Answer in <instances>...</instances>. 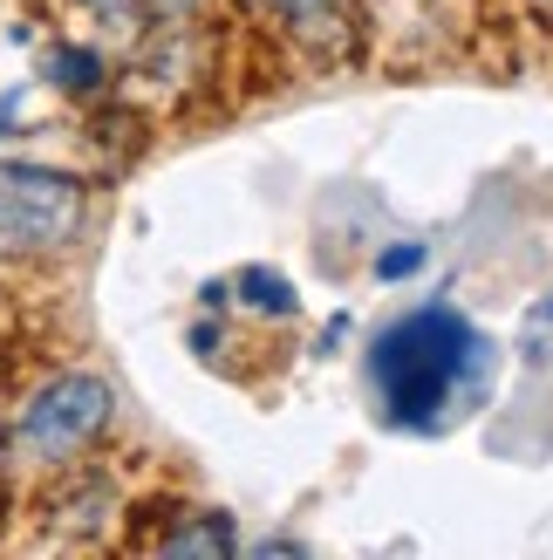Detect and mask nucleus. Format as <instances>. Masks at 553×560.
Here are the masks:
<instances>
[{
  "label": "nucleus",
  "instance_id": "3",
  "mask_svg": "<svg viewBox=\"0 0 553 560\" xmlns=\"http://www.w3.org/2000/svg\"><path fill=\"white\" fill-rule=\"evenodd\" d=\"M109 424V383L103 376H55L14 417V444L27 458H75Z\"/></svg>",
  "mask_w": 553,
  "mask_h": 560
},
{
  "label": "nucleus",
  "instance_id": "6",
  "mask_svg": "<svg viewBox=\"0 0 553 560\" xmlns=\"http://www.w3.org/2000/svg\"><path fill=\"white\" fill-rule=\"evenodd\" d=\"M239 288H246V294H254L260 307H273V315H287V307H294V294H287V288H281V280H273V273H246V280H239Z\"/></svg>",
  "mask_w": 553,
  "mask_h": 560
},
{
  "label": "nucleus",
  "instance_id": "5",
  "mask_svg": "<svg viewBox=\"0 0 553 560\" xmlns=\"http://www.w3.org/2000/svg\"><path fill=\"white\" fill-rule=\"evenodd\" d=\"M48 69H55L62 90H96V55H82V48H55Z\"/></svg>",
  "mask_w": 553,
  "mask_h": 560
},
{
  "label": "nucleus",
  "instance_id": "8",
  "mask_svg": "<svg viewBox=\"0 0 553 560\" xmlns=\"http://www.w3.org/2000/svg\"><path fill=\"white\" fill-rule=\"evenodd\" d=\"M273 8H315V0H273Z\"/></svg>",
  "mask_w": 553,
  "mask_h": 560
},
{
  "label": "nucleus",
  "instance_id": "4",
  "mask_svg": "<svg viewBox=\"0 0 553 560\" xmlns=\"http://www.w3.org/2000/svg\"><path fill=\"white\" fill-rule=\"evenodd\" d=\"M164 547H172V553H233V526L226 520H191Z\"/></svg>",
  "mask_w": 553,
  "mask_h": 560
},
{
  "label": "nucleus",
  "instance_id": "9",
  "mask_svg": "<svg viewBox=\"0 0 553 560\" xmlns=\"http://www.w3.org/2000/svg\"><path fill=\"white\" fill-rule=\"evenodd\" d=\"M103 8H130V0H103Z\"/></svg>",
  "mask_w": 553,
  "mask_h": 560
},
{
  "label": "nucleus",
  "instance_id": "7",
  "mask_svg": "<svg viewBox=\"0 0 553 560\" xmlns=\"http://www.w3.org/2000/svg\"><path fill=\"white\" fill-rule=\"evenodd\" d=\"M14 117H21V96H0V130H14Z\"/></svg>",
  "mask_w": 553,
  "mask_h": 560
},
{
  "label": "nucleus",
  "instance_id": "1",
  "mask_svg": "<svg viewBox=\"0 0 553 560\" xmlns=\"http://www.w3.org/2000/svg\"><path fill=\"white\" fill-rule=\"evenodd\" d=\"M369 389L390 424L445 431L492 389V342L451 307H410L369 342Z\"/></svg>",
  "mask_w": 553,
  "mask_h": 560
},
{
  "label": "nucleus",
  "instance_id": "2",
  "mask_svg": "<svg viewBox=\"0 0 553 560\" xmlns=\"http://www.w3.org/2000/svg\"><path fill=\"white\" fill-rule=\"evenodd\" d=\"M82 233V185L62 172L0 164V254H42Z\"/></svg>",
  "mask_w": 553,
  "mask_h": 560
}]
</instances>
